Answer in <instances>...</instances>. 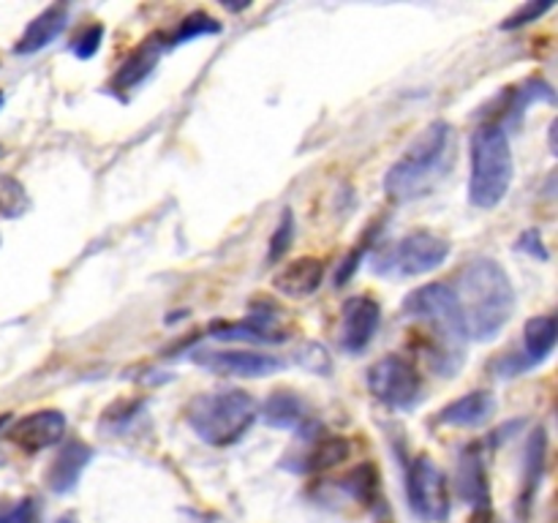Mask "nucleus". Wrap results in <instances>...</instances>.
Returning <instances> with one entry per match:
<instances>
[{
    "instance_id": "nucleus-1",
    "label": "nucleus",
    "mask_w": 558,
    "mask_h": 523,
    "mask_svg": "<svg viewBox=\"0 0 558 523\" xmlns=\"http://www.w3.org/2000/svg\"><path fill=\"white\" fill-rule=\"evenodd\" d=\"M466 332L474 341H490L515 311V289L496 259H474L463 267L456 289Z\"/></svg>"
},
{
    "instance_id": "nucleus-2",
    "label": "nucleus",
    "mask_w": 558,
    "mask_h": 523,
    "mask_svg": "<svg viewBox=\"0 0 558 523\" xmlns=\"http://www.w3.org/2000/svg\"><path fill=\"white\" fill-rule=\"evenodd\" d=\"M403 314L425 321L430 330V346L425 352L428 363L441 376H456L466 357V321L458 305L456 289L447 283H425L403 300Z\"/></svg>"
},
{
    "instance_id": "nucleus-3",
    "label": "nucleus",
    "mask_w": 558,
    "mask_h": 523,
    "mask_svg": "<svg viewBox=\"0 0 558 523\" xmlns=\"http://www.w3.org/2000/svg\"><path fill=\"white\" fill-rule=\"evenodd\" d=\"M450 139L452 125L445 120L425 125L385 174L387 194L396 202H412L430 194L434 185L445 178L441 172L450 161Z\"/></svg>"
},
{
    "instance_id": "nucleus-4",
    "label": "nucleus",
    "mask_w": 558,
    "mask_h": 523,
    "mask_svg": "<svg viewBox=\"0 0 558 523\" xmlns=\"http://www.w3.org/2000/svg\"><path fill=\"white\" fill-rule=\"evenodd\" d=\"M515 174L510 136L499 123H485L472 136V178H469V202L483 210L499 205L507 196Z\"/></svg>"
},
{
    "instance_id": "nucleus-5",
    "label": "nucleus",
    "mask_w": 558,
    "mask_h": 523,
    "mask_svg": "<svg viewBox=\"0 0 558 523\" xmlns=\"http://www.w3.org/2000/svg\"><path fill=\"white\" fill-rule=\"evenodd\" d=\"M185 419L202 441L229 447L245 436L256 419V401L245 390L202 392L185 409Z\"/></svg>"
},
{
    "instance_id": "nucleus-6",
    "label": "nucleus",
    "mask_w": 558,
    "mask_h": 523,
    "mask_svg": "<svg viewBox=\"0 0 558 523\" xmlns=\"http://www.w3.org/2000/svg\"><path fill=\"white\" fill-rule=\"evenodd\" d=\"M407 496L409 507H412V512L420 521L445 523L450 518V485H447V474L428 455H420L409 463Z\"/></svg>"
},
{
    "instance_id": "nucleus-7",
    "label": "nucleus",
    "mask_w": 558,
    "mask_h": 523,
    "mask_svg": "<svg viewBox=\"0 0 558 523\" xmlns=\"http://www.w3.org/2000/svg\"><path fill=\"white\" fill-rule=\"evenodd\" d=\"M368 387L376 401L387 403L390 409L409 412L423 398V379L412 363L401 354H385L368 368Z\"/></svg>"
},
{
    "instance_id": "nucleus-8",
    "label": "nucleus",
    "mask_w": 558,
    "mask_h": 523,
    "mask_svg": "<svg viewBox=\"0 0 558 523\" xmlns=\"http://www.w3.org/2000/svg\"><path fill=\"white\" fill-rule=\"evenodd\" d=\"M447 256H450V243L445 238H439V234L420 229V232H412L398 240L387 251L385 265H376V272L403 278L423 276V272H430L445 265Z\"/></svg>"
},
{
    "instance_id": "nucleus-9",
    "label": "nucleus",
    "mask_w": 558,
    "mask_h": 523,
    "mask_svg": "<svg viewBox=\"0 0 558 523\" xmlns=\"http://www.w3.org/2000/svg\"><path fill=\"white\" fill-rule=\"evenodd\" d=\"M191 360L210 374L243 376V379H262L283 368L281 360L272 354L248 352V349H196Z\"/></svg>"
},
{
    "instance_id": "nucleus-10",
    "label": "nucleus",
    "mask_w": 558,
    "mask_h": 523,
    "mask_svg": "<svg viewBox=\"0 0 558 523\" xmlns=\"http://www.w3.org/2000/svg\"><path fill=\"white\" fill-rule=\"evenodd\" d=\"M65 434V417L58 409H41V412L25 414L22 419H16L9 428L11 445L20 447L27 455H36V452L49 450V447L58 445Z\"/></svg>"
},
{
    "instance_id": "nucleus-11",
    "label": "nucleus",
    "mask_w": 558,
    "mask_h": 523,
    "mask_svg": "<svg viewBox=\"0 0 558 523\" xmlns=\"http://www.w3.org/2000/svg\"><path fill=\"white\" fill-rule=\"evenodd\" d=\"M283 314L278 308L256 305L248 319L229 321V325H213L210 336L218 341H248V343H278L287 341L289 330L283 327Z\"/></svg>"
},
{
    "instance_id": "nucleus-12",
    "label": "nucleus",
    "mask_w": 558,
    "mask_h": 523,
    "mask_svg": "<svg viewBox=\"0 0 558 523\" xmlns=\"http://www.w3.org/2000/svg\"><path fill=\"white\" fill-rule=\"evenodd\" d=\"M381 321V308L374 297L360 294V297L347 300L341 314V332H338V343L343 352L360 354L376 336Z\"/></svg>"
},
{
    "instance_id": "nucleus-13",
    "label": "nucleus",
    "mask_w": 558,
    "mask_h": 523,
    "mask_svg": "<svg viewBox=\"0 0 558 523\" xmlns=\"http://www.w3.org/2000/svg\"><path fill=\"white\" fill-rule=\"evenodd\" d=\"M93 447L85 445V441L74 439V441H65L63 447L58 450V458L49 463V472H47V485L52 494H69V490L76 488L80 483L82 472L87 469V463L93 461Z\"/></svg>"
},
{
    "instance_id": "nucleus-14",
    "label": "nucleus",
    "mask_w": 558,
    "mask_h": 523,
    "mask_svg": "<svg viewBox=\"0 0 558 523\" xmlns=\"http://www.w3.org/2000/svg\"><path fill=\"white\" fill-rule=\"evenodd\" d=\"M163 49H167V38H163L161 33L145 38V41H142L140 47H136L134 52L120 63V69L114 71L112 82H109V87H112L114 93H123V90H131V87H136L140 82H145V76H150V71L156 69V63L161 60Z\"/></svg>"
},
{
    "instance_id": "nucleus-15",
    "label": "nucleus",
    "mask_w": 558,
    "mask_h": 523,
    "mask_svg": "<svg viewBox=\"0 0 558 523\" xmlns=\"http://www.w3.org/2000/svg\"><path fill=\"white\" fill-rule=\"evenodd\" d=\"M322 278H325V262L316 256H303V259H294L281 267L272 278V287L287 297L303 300L322 287Z\"/></svg>"
},
{
    "instance_id": "nucleus-16",
    "label": "nucleus",
    "mask_w": 558,
    "mask_h": 523,
    "mask_svg": "<svg viewBox=\"0 0 558 523\" xmlns=\"http://www.w3.org/2000/svg\"><path fill=\"white\" fill-rule=\"evenodd\" d=\"M65 25H69V9H65L63 3L47 5L41 14L33 16V20L27 22L25 33H22L20 41L14 44V52L16 54L41 52L44 47H49V44L65 31Z\"/></svg>"
},
{
    "instance_id": "nucleus-17",
    "label": "nucleus",
    "mask_w": 558,
    "mask_h": 523,
    "mask_svg": "<svg viewBox=\"0 0 558 523\" xmlns=\"http://www.w3.org/2000/svg\"><path fill=\"white\" fill-rule=\"evenodd\" d=\"M496 414V398L485 390H474L458 398L450 406L441 409L439 423L456 425V428H483Z\"/></svg>"
},
{
    "instance_id": "nucleus-18",
    "label": "nucleus",
    "mask_w": 558,
    "mask_h": 523,
    "mask_svg": "<svg viewBox=\"0 0 558 523\" xmlns=\"http://www.w3.org/2000/svg\"><path fill=\"white\" fill-rule=\"evenodd\" d=\"M458 490H461V496L469 504L477 507V512L490 507L488 472H485V463L477 450L461 455V463H458Z\"/></svg>"
},
{
    "instance_id": "nucleus-19",
    "label": "nucleus",
    "mask_w": 558,
    "mask_h": 523,
    "mask_svg": "<svg viewBox=\"0 0 558 523\" xmlns=\"http://www.w3.org/2000/svg\"><path fill=\"white\" fill-rule=\"evenodd\" d=\"M349 452H352L349 439H343V436H325V439H316L314 447L300 458V463L289 469L300 474H319L327 472V469L341 466L349 458Z\"/></svg>"
},
{
    "instance_id": "nucleus-20",
    "label": "nucleus",
    "mask_w": 558,
    "mask_h": 523,
    "mask_svg": "<svg viewBox=\"0 0 558 523\" xmlns=\"http://www.w3.org/2000/svg\"><path fill=\"white\" fill-rule=\"evenodd\" d=\"M558 338V325L554 316H534L526 321V330H523V368H532V365L545 363L550 357Z\"/></svg>"
},
{
    "instance_id": "nucleus-21",
    "label": "nucleus",
    "mask_w": 558,
    "mask_h": 523,
    "mask_svg": "<svg viewBox=\"0 0 558 523\" xmlns=\"http://www.w3.org/2000/svg\"><path fill=\"white\" fill-rule=\"evenodd\" d=\"M262 417H265V423L272 425V428H300V425L305 423V403L303 398L294 396V392L278 390L265 401Z\"/></svg>"
},
{
    "instance_id": "nucleus-22",
    "label": "nucleus",
    "mask_w": 558,
    "mask_h": 523,
    "mask_svg": "<svg viewBox=\"0 0 558 523\" xmlns=\"http://www.w3.org/2000/svg\"><path fill=\"white\" fill-rule=\"evenodd\" d=\"M341 488L347 490L354 501L371 507L379 499V474H376V469L371 466V463H363V466H357L354 472H349L347 477L341 479Z\"/></svg>"
},
{
    "instance_id": "nucleus-23",
    "label": "nucleus",
    "mask_w": 558,
    "mask_h": 523,
    "mask_svg": "<svg viewBox=\"0 0 558 523\" xmlns=\"http://www.w3.org/2000/svg\"><path fill=\"white\" fill-rule=\"evenodd\" d=\"M543 463H545V430L539 428L537 434H532L526 447V474H523V504L532 501V496L537 494L539 477H543Z\"/></svg>"
},
{
    "instance_id": "nucleus-24",
    "label": "nucleus",
    "mask_w": 558,
    "mask_h": 523,
    "mask_svg": "<svg viewBox=\"0 0 558 523\" xmlns=\"http://www.w3.org/2000/svg\"><path fill=\"white\" fill-rule=\"evenodd\" d=\"M31 210V196L14 174L0 172V218H22Z\"/></svg>"
},
{
    "instance_id": "nucleus-25",
    "label": "nucleus",
    "mask_w": 558,
    "mask_h": 523,
    "mask_svg": "<svg viewBox=\"0 0 558 523\" xmlns=\"http://www.w3.org/2000/svg\"><path fill=\"white\" fill-rule=\"evenodd\" d=\"M207 33H221V22L213 20V16L205 14V11H194V14L185 16V20L180 22V27L174 31V36L169 38L167 44L180 47V44H189L194 41V38L207 36Z\"/></svg>"
},
{
    "instance_id": "nucleus-26",
    "label": "nucleus",
    "mask_w": 558,
    "mask_h": 523,
    "mask_svg": "<svg viewBox=\"0 0 558 523\" xmlns=\"http://www.w3.org/2000/svg\"><path fill=\"white\" fill-rule=\"evenodd\" d=\"M292 240H294V218L292 210H283L281 216V227L272 232L270 238V248H267V262H278L289 248H292Z\"/></svg>"
},
{
    "instance_id": "nucleus-27",
    "label": "nucleus",
    "mask_w": 558,
    "mask_h": 523,
    "mask_svg": "<svg viewBox=\"0 0 558 523\" xmlns=\"http://www.w3.org/2000/svg\"><path fill=\"white\" fill-rule=\"evenodd\" d=\"M550 9H554V0H543V3L529 0V3H523L515 14H510L505 22H501V31H515V27L529 25V22H537L539 16L548 14Z\"/></svg>"
},
{
    "instance_id": "nucleus-28",
    "label": "nucleus",
    "mask_w": 558,
    "mask_h": 523,
    "mask_svg": "<svg viewBox=\"0 0 558 523\" xmlns=\"http://www.w3.org/2000/svg\"><path fill=\"white\" fill-rule=\"evenodd\" d=\"M298 363L303 365L305 370H311V374H330L332 370V360L330 354H327V349L322 346V343H305L303 349H300L298 354Z\"/></svg>"
},
{
    "instance_id": "nucleus-29",
    "label": "nucleus",
    "mask_w": 558,
    "mask_h": 523,
    "mask_svg": "<svg viewBox=\"0 0 558 523\" xmlns=\"http://www.w3.org/2000/svg\"><path fill=\"white\" fill-rule=\"evenodd\" d=\"M104 41V25H90L71 41V52L80 60H90Z\"/></svg>"
},
{
    "instance_id": "nucleus-30",
    "label": "nucleus",
    "mask_w": 558,
    "mask_h": 523,
    "mask_svg": "<svg viewBox=\"0 0 558 523\" xmlns=\"http://www.w3.org/2000/svg\"><path fill=\"white\" fill-rule=\"evenodd\" d=\"M0 523H38L33 499H20L11 504L0 501Z\"/></svg>"
},
{
    "instance_id": "nucleus-31",
    "label": "nucleus",
    "mask_w": 558,
    "mask_h": 523,
    "mask_svg": "<svg viewBox=\"0 0 558 523\" xmlns=\"http://www.w3.org/2000/svg\"><path fill=\"white\" fill-rule=\"evenodd\" d=\"M518 248L526 251V254H532V256H539V259H548V251H545L543 238H539L537 229H529V232H523V238L518 240Z\"/></svg>"
},
{
    "instance_id": "nucleus-32",
    "label": "nucleus",
    "mask_w": 558,
    "mask_h": 523,
    "mask_svg": "<svg viewBox=\"0 0 558 523\" xmlns=\"http://www.w3.org/2000/svg\"><path fill=\"white\" fill-rule=\"evenodd\" d=\"M472 523H499V521H496L494 512H490V510H480L477 515H474Z\"/></svg>"
},
{
    "instance_id": "nucleus-33",
    "label": "nucleus",
    "mask_w": 558,
    "mask_h": 523,
    "mask_svg": "<svg viewBox=\"0 0 558 523\" xmlns=\"http://www.w3.org/2000/svg\"><path fill=\"white\" fill-rule=\"evenodd\" d=\"M58 523H80V521H74L71 515H63V518H58Z\"/></svg>"
},
{
    "instance_id": "nucleus-34",
    "label": "nucleus",
    "mask_w": 558,
    "mask_h": 523,
    "mask_svg": "<svg viewBox=\"0 0 558 523\" xmlns=\"http://www.w3.org/2000/svg\"><path fill=\"white\" fill-rule=\"evenodd\" d=\"M3 101H5V98H3V93H0V107H3Z\"/></svg>"
}]
</instances>
